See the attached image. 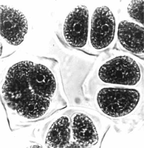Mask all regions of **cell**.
Returning a JSON list of instances; mask_svg holds the SVG:
<instances>
[{
  "label": "cell",
  "instance_id": "obj_1",
  "mask_svg": "<svg viewBox=\"0 0 144 148\" xmlns=\"http://www.w3.org/2000/svg\"><path fill=\"white\" fill-rule=\"evenodd\" d=\"M57 83L45 65L22 61L9 69L3 85V97L9 107L30 119L42 116L51 104Z\"/></svg>",
  "mask_w": 144,
  "mask_h": 148
},
{
  "label": "cell",
  "instance_id": "obj_2",
  "mask_svg": "<svg viewBox=\"0 0 144 148\" xmlns=\"http://www.w3.org/2000/svg\"><path fill=\"white\" fill-rule=\"evenodd\" d=\"M138 57L123 51L110 55L98 66V79L108 85L129 87L137 86L143 77L141 62Z\"/></svg>",
  "mask_w": 144,
  "mask_h": 148
},
{
  "label": "cell",
  "instance_id": "obj_3",
  "mask_svg": "<svg viewBox=\"0 0 144 148\" xmlns=\"http://www.w3.org/2000/svg\"><path fill=\"white\" fill-rule=\"evenodd\" d=\"M111 7L97 6L90 13L88 46L100 53L111 48L116 42L119 19Z\"/></svg>",
  "mask_w": 144,
  "mask_h": 148
},
{
  "label": "cell",
  "instance_id": "obj_4",
  "mask_svg": "<svg viewBox=\"0 0 144 148\" xmlns=\"http://www.w3.org/2000/svg\"><path fill=\"white\" fill-rule=\"evenodd\" d=\"M141 95L138 90L125 87L106 86L96 95L98 109L113 118L125 116L134 111L140 103Z\"/></svg>",
  "mask_w": 144,
  "mask_h": 148
},
{
  "label": "cell",
  "instance_id": "obj_5",
  "mask_svg": "<svg viewBox=\"0 0 144 148\" xmlns=\"http://www.w3.org/2000/svg\"><path fill=\"white\" fill-rule=\"evenodd\" d=\"M90 13L85 4H79L68 14L64 22L62 36L68 45L83 50L88 46Z\"/></svg>",
  "mask_w": 144,
  "mask_h": 148
},
{
  "label": "cell",
  "instance_id": "obj_6",
  "mask_svg": "<svg viewBox=\"0 0 144 148\" xmlns=\"http://www.w3.org/2000/svg\"><path fill=\"white\" fill-rule=\"evenodd\" d=\"M116 42L123 51L138 57L144 56V25L124 16L119 19Z\"/></svg>",
  "mask_w": 144,
  "mask_h": 148
},
{
  "label": "cell",
  "instance_id": "obj_7",
  "mask_svg": "<svg viewBox=\"0 0 144 148\" xmlns=\"http://www.w3.org/2000/svg\"><path fill=\"white\" fill-rule=\"evenodd\" d=\"M28 29L27 20L22 12L7 5H1V35L8 43L19 45L23 42Z\"/></svg>",
  "mask_w": 144,
  "mask_h": 148
},
{
  "label": "cell",
  "instance_id": "obj_8",
  "mask_svg": "<svg viewBox=\"0 0 144 148\" xmlns=\"http://www.w3.org/2000/svg\"><path fill=\"white\" fill-rule=\"evenodd\" d=\"M74 139L84 147L94 146L98 143V134L91 119L84 114H74L71 121Z\"/></svg>",
  "mask_w": 144,
  "mask_h": 148
},
{
  "label": "cell",
  "instance_id": "obj_9",
  "mask_svg": "<svg viewBox=\"0 0 144 148\" xmlns=\"http://www.w3.org/2000/svg\"><path fill=\"white\" fill-rule=\"evenodd\" d=\"M71 123L69 117L62 116L54 122L47 134L46 145L50 148H63L69 143Z\"/></svg>",
  "mask_w": 144,
  "mask_h": 148
},
{
  "label": "cell",
  "instance_id": "obj_10",
  "mask_svg": "<svg viewBox=\"0 0 144 148\" xmlns=\"http://www.w3.org/2000/svg\"><path fill=\"white\" fill-rule=\"evenodd\" d=\"M144 1H127L124 7V16L144 25Z\"/></svg>",
  "mask_w": 144,
  "mask_h": 148
}]
</instances>
